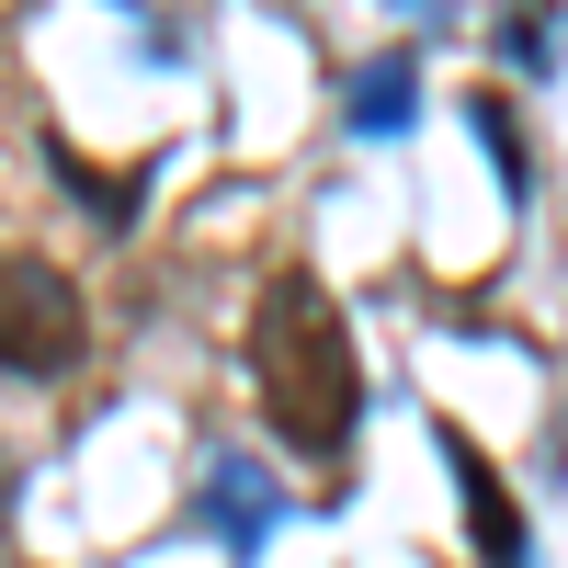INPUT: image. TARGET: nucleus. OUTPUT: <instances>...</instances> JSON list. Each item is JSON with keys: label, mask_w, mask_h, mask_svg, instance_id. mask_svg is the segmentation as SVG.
<instances>
[{"label": "nucleus", "mask_w": 568, "mask_h": 568, "mask_svg": "<svg viewBox=\"0 0 568 568\" xmlns=\"http://www.w3.org/2000/svg\"><path fill=\"white\" fill-rule=\"evenodd\" d=\"M251 387L262 420L296 455H342L353 420H364V364H353V329L329 307L318 273H273L262 284V318H251Z\"/></svg>", "instance_id": "obj_1"}, {"label": "nucleus", "mask_w": 568, "mask_h": 568, "mask_svg": "<svg viewBox=\"0 0 568 568\" xmlns=\"http://www.w3.org/2000/svg\"><path fill=\"white\" fill-rule=\"evenodd\" d=\"M91 353V307L58 262L0 251V375H69Z\"/></svg>", "instance_id": "obj_2"}, {"label": "nucleus", "mask_w": 568, "mask_h": 568, "mask_svg": "<svg viewBox=\"0 0 568 568\" xmlns=\"http://www.w3.org/2000/svg\"><path fill=\"white\" fill-rule=\"evenodd\" d=\"M444 466H455V489H466V524H478V557H489V568H535V557H524V511H511V489H500V478H489V466L466 455L455 433H444Z\"/></svg>", "instance_id": "obj_3"}, {"label": "nucleus", "mask_w": 568, "mask_h": 568, "mask_svg": "<svg viewBox=\"0 0 568 568\" xmlns=\"http://www.w3.org/2000/svg\"><path fill=\"white\" fill-rule=\"evenodd\" d=\"M205 524H216L227 546L251 557V546H262V524H273V489L251 478V466H216V489H205Z\"/></svg>", "instance_id": "obj_4"}, {"label": "nucleus", "mask_w": 568, "mask_h": 568, "mask_svg": "<svg viewBox=\"0 0 568 568\" xmlns=\"http://www.w3.org/2000/svg\"><path fill=\"white\" fill-rule=\"evenodd\" d=\"M409 103H420V80H409V58H375V69L353 80V125H364V136H387V125H409Z\"/></svg>", "instance_id": "obj_5"}, {"label": "nucleus", "mask_w": 568, "mask_h": 568, "mask_svg": "<svg viewBox=\"0 0 568 568\" xmlns=\"http://www.w3.org/2000/svg\"><path fill=\"white\" fill-rule=\"evenodd\" d=\"M478 149H489V171H500V194H524V125H511L489 91H478Z\"/></svg>", "instance_id": "obj_6"}]
</instances>
